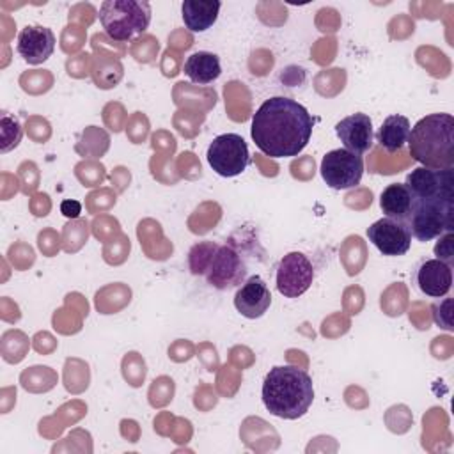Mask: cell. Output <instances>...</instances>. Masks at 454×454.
<instances>
[{
    "mask_svg": "<svg viewBox=\"0 0 454 454\" xmlns=\"http://www.w3.org/2000/svg\"><path fill=\"white\" fill-rule=\"evenodd\" d=\"M314 119L298 101L286 96L266 99L252 117L255 147L270 158L298 156L312 137Z\"/></svg>",
    "mask_w": 454,
    "mask_h": 454,
    "instance_id": "6da1fadb",
    "label": "cell"
},
{
    "mask_svg": "<svg viewBox=\"0 0 454 454\" xmlns=\"http://www.w3.org/2000/svg\"><path fill=\"white\" fill-rule=\"evenodd\" d=\"M261 395L271 415L296 420L309 411L314 401L312 378L296 365H275L264 376Z\"/></svg>",
    "mask_w": 454,
    "mask_h": 454,
    "instance_id": "7a4b0ae2",
    "label": "cell"
},
{
    "mask_svg": "<svg viewBox=\"0 0 454 454\" xmlns=\"http://www.w3.org/2000/svg\"><path fill=\"white\" fill-rule=\"evenodd\" d=\"M410 156L427 168H454V117L436 112L422 117L410 129Z\"/></svg>",
    "mask_w": 454,
    "mask_h": 454,
    "instance_id": "3957f363",
    "label": "cell"
},
{
    "mask_svg": "<svg viewBox=\"0 0 454 454\" xmlns=\"http://www.w3.org/2000/svg\"><path fill=\"white\" fill-rule=\"evenodd\" d=\"M98 16L110 39L129 41L149 28L151 5L144 0H105Z\"/></svg>",
    "mask_w": 454,
    "mask_h": 454,
    "instance_id": "277c9868",
    "label": "cell"
},
{
    "mask_svg": "<svg viewBox=\"0 0 454 454\" xmlns=\"http://www.w3.org/2000/svg\"><path fill=\"white\" fill-rule=\"evenodd\" d=\"M406 225L417 241L436 239L454 231V202H415Z\"/></svg>",
    "mask_w": 454,
    "mask_h": 454,
    "instance_id": "5b68a950",
    "label": "cell"
},
{
    "mask_svg": "<svg viewBox=\"0 0 454 454\" xmlns=\"http://www.w3.org/2000/svg\"><path fill=\"white\" fill-rule=\"evenodd\" d=\"M206 156L209 167L222 177L239 176L250 163L248 145L238 133H223L215 137Z\"/></svg>",
    "mask_w": 454,
    "mask_h": 454,
    "instance_id": "8992f818",
    "label": "cell"
},
{
    "mask_svg": "<svg viewBox=\"0 0 454 454\" xmlns=\"http://www.w3.org/2000/svg\"><path fill=\"white\" fill-rule=\"evenodd\" d=\"M404 184L415 202H454V168L417 167Z\"/></svg>",
    "mask_w": 454,
    "mask_h": 454,
    "instance_id": "52a82bcc",
    "label": "cell"
},
{
    "mask_svg": "<svg viewBox=\"0 0 454 454\" xmlns=\"http://www.w3.org/2000/svg\"><path fill=\"white\" fill-rule=\"evenodd\" d=\"M248 266L245 257L232 243L218 245L206 268V280L215 289H231L241 286L247 280Z\"/></svg>",
    "mask_w": 454,
    "mask_h": 454,
    "instance_id": "ba28073f",
    "label": "cell"
},
{
    "mask_svg": "<svg viewBox=\"0 0 454 454\" xmlns=\"http://www.w3.org/2000/svg\"><path fill=\"white\" fill-rule=\"evenodd\" d=\"M319 172L328 188L349 190L362 181L364 158L348 149H332L323 156Z\"/></svg>",
    "mask_w": 454,
    "mask_h": 454,
    "instance_id": "9c48e42d",
    "label": "cell"
},
{
    "mask_svg": "<svg viewBox=\"0 0 454 454\" xmlns=\"http://www.w3.org/2000/svg\"><path fill=\"white\" fill-rule=\"evenodd\" d=\"M277 289L286 298H298L314 280V266L301 252L286 254L277 266Z\"/></svg>",
    "mask_w": 454,
    "mask_h": 454,
    "instance_id": "30bf717a",
    "label": "cell"
},
{
    "mask_svg": "<svg viewBox=\"0 0 454 454\" xmlns=\"http://www.w3.org/2000/svg\"><path fill=\"white\" fill-rule=\"evenodd\" d=\"M369 241L387 257L404 255L411 247V234L406 222L383 216L365 231Z\"/></svg>",
    "mask_w": 454,
    "mask_h": 454,
    "instance_id": "8fae6325",
    "label": "cell"
},
{
    "mask_svg": "<svg viewBox=\"0 0 454 454\" xmlns=\"http://www.w3.org/2000/svg\"><path fill=\"white\" fill-rule=\"evenodd\" d=\"M16 50L25 62L32 66L43 64L55 50V34L51 28L43 25H27L18 34Z\"/></svg>",
    "mask_w": 454,
    "mask_h": 454,
    "instance_id": "7c38bea8",
    "label": "cell"
},
{
    "mask_svg": "<svg viewBox=\"0 0 454 454\" xmlns=\"http://www.w3.org/2000/svg\"><path fill=\"white\" fill-rule=\"evenodd\" d=\"M335 135L342 142L344 149L362 156L372 147L374 142L372 121L367 114H351L335 124Z\"/></svg>",
    "mask_w": 454,
    "mask_h": 454,
    "instance_id": "4fadbf2b",
    "label": "cell"
},
{
    "mask_svg": "<svg viewBox=\"0 0 454 454\" xmlns=\"http://www.w3.org/2000/svg\"><path fill=\"white\" fill-rule=\"evenodd\" d=\"M271 305V293L259 275L248 277L234 294L236 310L247 319H257Z\"/></svg>",
    "mask_w": 454,
    "mask_h": 454,
    "instance_id": "5bb4252c",
    "label": "cell"
},
{
    "mask_svg": "<svg viewBox=\"0 0 454 454\" xmlns=\"http://www.w3.org/2000/svg\"><path fill=\"white\" fill-rule=\"evenodd\" d=\"M415 284L422 294L442 298L452 287V266L440 259H426L417 268Z\"/></svg>",
    "mask_w": 454,
    "mask_h": 454,
    "instance_id": "9a60e30c",
    "label": "cell"
},
{
    "mask_svg": "<svg viewBox=\"0 0 454 454\" xmlns=\"http://www.w3.org/2000/svg\"><path fill=\"white\" fill-rule=\"evenodd\" d=\"M220 7L216 0H184L181 4L183 23L192 32H204L216 21Z\"/></svg>",
    "mask_w": 454,
    "mask_h": 454,
    "instance_id": "2e32d148",
    "label": "cell"
},
{
    "mask_svg": "<svg viewBox=\"0 0 454 454\" xmlns=\"http://www.w3.org/2000/svg\"><path fill=\"white\" fill-rule=\"evenodd\" d=\"M413 204L415 200L404 183H392L380 195V207L383 215L394 220L408 222Z\"/></svg>",
    "mask_w": 454,
    "mask_h": 454,
    "instance_id": "e0dca14e",
    "label": "cell"
},
{
    "mask_svg": "<svg viewBox=\"0 0 454 454\" xmlns=\"http://www.w3.org/2000/svg\"><path fill=\"white\" fill-rule=\"evenodd\" d=\"M183 73L190 82L197 85H207L215 82L222 73L220 59L211 51H195L184 60Z\"/></svg>",
    "mask_w": 454,
    "mask_h": 454,
    "instance_id": "ac0fdd59",
    "label": "cell"
},
{
    "mask_svg": "<svg viewBox=\"0 0 454 454\" xmlns=\"http://www.w3.org/2000/svg\"><path fill=\"white\" fill-rule=\"evenodd\" d=\"M410 129H411V126H410L408 117L392 114V115L385 117V121L381 122V126L376 133V140L387 153H397L408 144Z\"/></svg>",
    "mask_w": 454,
    "mask_h": 454,
    "instance_id": "d6986e66",
    "label": "cell"
},
{
    "mask_svg": "<svg viewBox=\"0 0 454 454\" xmlns=\"http://www.w3.org/2000/svg\"><path fill=\"white\" fill-rule=\"evenodd\" d=\"M218 243L215 241H200V243H195L190 252H188V266H190V271L193 275H204L206 273V268L211 261V255L213 252L216 250Z\"/></svg>",
    "mask_w": 454,
    "mask_h": 454,
    "instance_id": "ffe728a7",
    "label": "cell"
},
{
    "mask_svg": "<svg viewBox=\"0 0 454 454\" xmlns=\"http://www.w3.org/2000/svg\"><path fill=\"white\" fill-rule=\"evenodd\" d=\"M2 153H7L11 151L12 147H16L21 140V135H23V129H21V124L16 117L9 115L7 112L2 114Z\"/></svg>",
    "mask_w": 454,
    "mask_h": 454,
    "instance_id": "44dd1931",
    "label": "cell"
},
{
    "mask_svg": "<svg viewBox=\"0 0 454 454\" xmlns=\"http://www.w3.org/2000/svg\"><path fill=\"white\" fill-rule=\"evenodd\" d=\"M433 319L434 323L447 330V332H452L454 330V325H452V300L450 298H445L443 301H436L433 303Z\"/></svg>",
    "mask_w": 454,
    "mask_h": 454,
    "instance_id": "7402d4cb",
    "label": "cell"
},
{
    "mask_svg": "<svg viewBox=\"0 0 454 454\" xmlns=\"http://www.w3.org/2000/svg\"><path fill=\"white\" fill-rule=\"evenodd\" d=\"M436 245H434V255L436 259L447 262L449 266L454 264V232H443L442 236L436 238Z\"/></svg>",
    "mask_w": 454,
    "mask_h": 454,
    "instance_id": "603a6c76",
    "label": "cell"
},
{
    "mask_svg": "<svg viewBox=\"0 0 454 454\" xmlns=\"http://www.w3.org/2000/svg\"><path fill=\"white\" fill-rule=\"evenodd\" d=\"M60 211L62 215H66L67 218H76L82 213V206L78 200H64L60 204Z\"/></svg>",
    "mask_w": 454,
    "mask_h": 454,
    "instance_id": "cb8c5ba5",
    "label": "cell"
}]
</instances>
